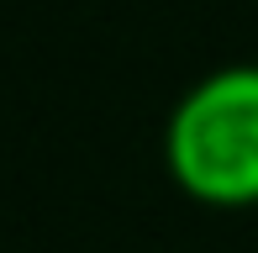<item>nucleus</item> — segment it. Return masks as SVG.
I'll use <instances>...</instances> for the list:
<instances>
[{"label":"nucleus","mask_w":258,"mask_h":253,"mask_svg":"<svg viewBox=\"0 0 258 253\" xmlns=\"http://www.w3.org/2000/svg\"><path fill=\"white\" fill-rule=\"evenodd\" d=\"M163 164L201 206H258V64L195 79L163 126Z\"/></svg>","instance_id":"obj_1"}]
</instances>
